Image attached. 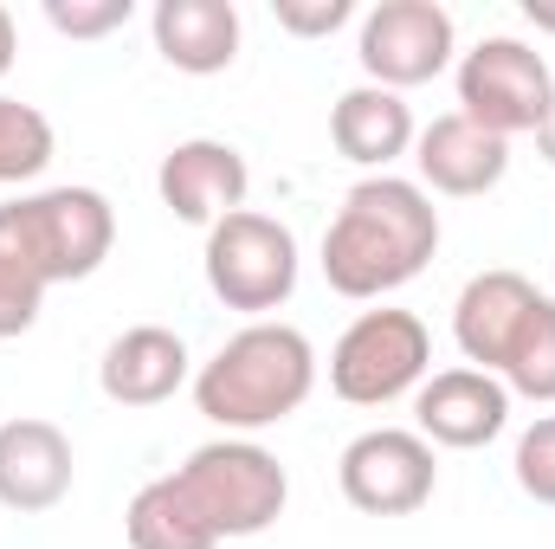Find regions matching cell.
Wrapping results in <instances>:
<instances>
[{"label": "cell", "mask_w": 555, "mask_h": 549, "mask_svg": "<svg viewBox=\"0 0 555 549\" xmlns=\"http://www.w3.org/2000/svg\"><path fill=\"white\" fill-rule=\"evenodd\" d=\"M439 253V207L420 181L401 175H369L343 194L330 233H323V278L336 297H388L408 278L426 272Z\"/></svg>", "instance_id": "obj_1"}, {"label": "cell", "mask_w": 555, "mask_h": 549, "mask_svg": "<svg viewBox=\"0 0 555 549\" xmlns=\"http://www.w3.org/2000/svg\"><path fill=\"white\" fill-rule=\"evenodd\" d=\"M317 388V349L291 323H246L201 362L194 375V408L227 433H259L278 426L310 401Z\"/></svg>", "instance_id": "obj_2"}, {"label": "cell", "mask_w": 555, "mask_h": 549, "mask_svg": "<svg viewBox=\"0 0 555 549\" xmlns=\"http://www.w3.org/2000/svg\"><path fill=\"white\" fill-rule=\"evenodd\" d=\"M117 246V214L98 188H39L0 207V259H13L39 291L91 278Z\"/></svg>", "instance_id": "obj_3"}, {"label": "cell", "mask_w": 555, "mask_h": 549, "mask_svg": "<svg viewBox=\"0 0 555 549\" xmlns=\"http://www.w3.org/2000/svg\"><path fill=\"white\" fill-rule=\"evenodd\" d=\"M181 485V498L194 505V518L227 544V537H259L284 518L291 478L259 439H207L188 452V465L168 472Z\"/></svg>", "instance_id": "obj_4"}, {"label": "cell", "mask_w": 555, "mask_h": 549, "mask_svg": "<svg viewBox=\"0 0 555 549\" xmlns=\"http://www.w3.org/2000/svg\"><path fill=\"white\" fill-rule=\"evenodd\" d=\"M433 375V336L414 310H362L330 349V388L349 408H388Z\"/></svg>", "instance_id": "obj_5"}, {"label": "cell", "mask_w": 555, "mask_h": 549, "mask_svg": "<svg viewBox=\"0 0 555 549\" xmlns=\"http://www.w3.org/2000/svg\"><path fill=\"white\" fill-rule=\"evenodd\" d=\"M207 291L227 304V310H246L266 323V310L291 304L297 291V240L291 227L272 214H227L220 227H207Z\"/></svg>", "instance_id": "obj_6"}, {"label": "cell", "mask_w": 555, "mask_h": 549, "mask_svg": "<svg viewBox=\"0 0 555 549\" xmlns=\"http://www.w3.org/2000/svg\"><path fill=\"white\" fill-rule=\"evenodd\" d=\"M555 104L550 59L524 39H478L459 59V117H472L491 137H537Z\"/></svg>", "instance_id": "obj_7"}, {"label": "cell", "mask_w": 555, "mask_h": 549, "mask_svg": "<svg viewBox=\"0 0 555 549\" xmlns=\"http://www.w3.org/2000/svg\"><path fill=\"white\" fill-rule=\"evenodd\" d=\"M452 46H459V33H452V13L439 0H382L362 13L356 59L369 72V85L414 91L452 65Z\"/></svg>", "instance_id": "obj_8"}, {"label": "cell", "mask_w": 555, "mask_h": 549, "mask_svg": "<svg viewBox=\"0 0 555 549\" xmlns=\"http://www.w3.org/2000/svg\"><path fill=\"white\" fill-rule=\"evenodd\" d=\"M336 478H343V498L356 511H369V518H414L433 498V485H439V459L408 426H369V433H356L343 446Z\"/></svg>", "instance_id": "obj_9"}, {"label": "cell", "mask_w": 555, "mask_h": 549, "mask_svg": "<svg viewBox=\"0 0 555 549\" xmlns=\"http://www.w3.org/2000/svg\"><path fill=\"white\" fill-rule=\"evenodd\" d=\"M246 188H253V168L233 142H214V137H194V142H175L155 168V194L175 220L188 227H220L227 214L246 207Z\"/></svg>", "instance_id": "obj_10"}, {"label": "cell", "mask_w": 555, "mask_h": 549, "mask_svg": "<svg viewBox=\"0 0 555 549\" xmlns=\"http://www.w3.org/2000/svg\"><path fill=\"white\" fill-rule=\"evenodd\" d=\"M414 433L426 446L478 452L511 426V388L485 369H439L414 388Z\"/></svg>", "instance_id": "obj_11"}, {"label": "cell", "mask_w": 555, "mask_h": 549, "mask_svg": "<svg viewBox=\"0 0 555 549\" xmlns=\"http://www.w3.org/2000/svg\"><path fill=\"white\" fill-rule=\"evenodd\" d=\"M543 297L550 291H537L524 272H504V266L478 272L459 291V304H452V336H459L465 362L485 369V375H504V362L524 343V330H530V317H537Z\"/></svg>", "instance_id": "obj_12"}, {"label": "cell", "mask_w": 555, "mask_h": 549, "mask_svg": "<svg viewBox=\"0 0 555 549\" xmlns=\"http://www.w3.org/2000/svg\"><path fill=\"white\" fill-rule=\"evenodd\" d=\"M414 162H420V188L452 194V201H472V194H491L511 175V142L478 130L459 111H446V117H433L414 137Z\"/></svg>", "instance_id": "obj_13"}, {"label": "cell", "mask_w": 555, "mask_h": 549, "mask_svg": "<svg viewBox=\"0 0 555 549\" xmlns=\"http://www.w3.org/2000/svg\"><path fill=\"white\" fill-rule=\"evenodd\" d=\"M72 439L52 420H7L0 426V505L20 518H39L52 505H65L72 491Z\"/></svg>", "instance_id": "obj_14"}, {"label": "cell", "mask_w": 555, "mask_h": 549, "mask_svg": "<svg viewBox=\"0 0 555 549\" xmlns=\"http://www.w3.org/2000/svg\"><path fill=\"white\" fill-rule=\"evenodd\" d=\"M149 33H155V52L188 78H214L240 59V7L233 0H155Z\"/></svg>", "instance_id": "obj_15"}, {"label": "cell", "mask_w": 555, "mask_h": 549, "mask_svg": "<svg viewBox=\"0 0 555 549\" xmlns=\"http://www.w3.org/2000/svg\"><path fill=\"white\" fill-rule=\"evenodd\" d=\"M181 382H188V343L175 330H162V323L124 330L98 362V388L117 408H162Z\"/></svg>", "instance_id": "obj_16"}, {"label": "cell", "mask_w": 555, "mask_h": 549, "mask_svg": "<svg viewBox=\"0 0 555 549\" xmlns=\"http://www.w3.org/2000/svg\"><path fill=\"white\" fill-rule=\"evenodd\" d=\"M414 111H408V98L401 91H382V85H356V91H343L336 98V111H330V142H336V155H349L356 168H375V175H388V162H401L408 149H414Z\"/></svg>", "instance_id": "obj_17"}, {"label": "cell", "mask_w": 555, "mask_h": 549, "mask_svg": "<svg viewBox=\"0 0 555 549\" xmlns=\"http://www.w3.org/2000/svg\"><path fill=\"white\" fill-rule=\"evenodd\" d=\"M124 531H130V549H214L220 537L194 518V505L181 498L175 478H149L130 511H124Z\"/></svg>", "instance_id": "obj_18"}, {"label": "cell", "mask_w": 555, "mask_h": 549, "mask_svg": "<svg viewBox=\"0 0 555 549\" xmlns=\"http://www.w3.org/2000/svg\"><path fill=\"white\" fill-rule=\"evenodd\" d=\"M46 162H52V124H46V111L20 104V98H0V188L46 175Z\"/></svg>", "instance_id": "obj_19"}, {"label": "cell", "mask_w": 555, "mask_h": 549, "mask_svg": "<svg viewBox=\"0 0 555 549\" xmlns=\"http://www.w3.org/2000/svg\"><path fill=\"white\" fill-rule=\"evenodd\" d=\"M498 382L511 395H524V401H555V297L537 304V317H530V330L511 349V362H504Z\"/></svg>", "instance_id": "obj_20"}, {"label": "cell", "mask_w": 555, "mask_h": 549, "mask_svg": "<svg viewBox=\"0 0 555 549\" xmlns=\"http://www.w3.org/2000/svg\"><path fill=\"white\" fill-rule=\"evenodd\" d=\"M517 485H524V498L555 511V413L524 426V439H517Z\"/></svg>", "instance_id": "obj_21"}, {"label": "cell", "mask_w": 555, "mask_h": 549, "mask_svg": "<svg viewBox=\"0 0 555 549\" xmlns=\"http://www.w3.org/2000/svg\"><path fill=\"white\" fill-rule=\"evenodd\" d=\"M130 13H137L130 0H46V20L65 39H104L117 26H130Z\"/></svg>", "instance_id": "obj_22"}, {"label": "cell", "mask_w": 555, "mask_h": 549, "mask_svg": "<svg viewBox=\"0 0 555 549\" xmlns=\"http://www.w3.org/2000/svg\"><path fill=\"white\" fill-rule=\"evenodd\" d=\"M39 304H46V291L20 272L13 259H0V343L7 336H26L39 323Z\"/></svg>", "instance_id": "obj_23"}, {"label": "cell", "mask_w": 555, "mask_h": 549, "mask_svg": "<svg viewBox=\"0 0 555 549\" xmlns=\"http://www.w3.org/2000/svg\"><path fill=\"white\" fill-rule=\"evenodd\" d=\"M272 13L291 39H323V33H336L356 7H349V0H272Z\"/></svg>", "instance_id": "obj_24"}, {"label": "cell", "mask_w": 555, "mask_h": 549, "mask_svg": "<svg viewBox=\"0 0 555 549\" xmlns=\"http://www.w3.org/2000/svg\"><path fill=\"white\" fill-rule=\"evenodd\" d=\"M13 52H20V33H13V13L0 7V78L13 72Z\"/></svg>", "instance_id": "obj_25"}, {"label": "cell", "mask_w": 555, "mask_h": 549, "mask_svg": "<svg viewBox=\"0 0 555 549\" xmlns=\"http://www.w3.org/2000/svg\"><path fill=\"white\" fill-rule=\"evenodd\" d=\"M524 20H530L537 33H555V0H524Z\"/></svg>", "instance_id": "obj_26"}, {"label": "cell", "mask_w": 555, "mask_h": 549, "mask_svg": "<svg viewBox=\"0 0 555 549\" xmlns=\"http://www.w3.org/2000/svg\"><path fill=\"white\" fill-rule=\"evenodd\" d=\"M537 149H543V162L555 168V104H550V117H543V130H537Z\"/></svg>", "instance_id": "obj_27"}]
</instances>
